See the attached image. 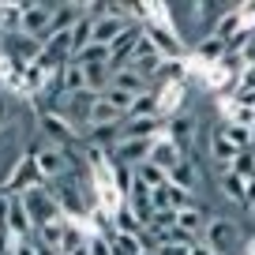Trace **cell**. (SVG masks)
<instances>
[{"label": "cell", "instance_id": "30", "mask_svg": "<svg viewBox=\"0 0 255 255\" xmlns=\"http://www.w3.org/2000/svg\"><path fill=\"white\" fill-rule=\"evenodd\" d=\"M252 218H255V210H252Z\"/></svg>", "mask_w": 255, "mask_h": 255}, {"label": "cell", "instance_id": "17", "mask_svg": "<svg viewBox=\"0 0 255 255\" xmlns=\"http://www.w3.org/2000/svg\"><path fill=\"white\" fill-rule=\"evenodd\" d=\"M225 135H229V143L237 146V154H244V150H252V131H248L244 124H229V120H225Z\"/></svg>", "mask_w": 255, "mask_h": 255}, {"label": "cell", "instance_id": "20", "mask_svg": "<svg viewBox=\"0 0 255 255\" xmlns=\"http://www.w3.org/2000/svg\"><path fill=\"white\" fill-rule=\"evenodd\" d=\"M79 248H87V237H83L75 225H68V229H64V240H60V252L64 255H75Z\"/></svg>", "mask_w": 255, "mask_h": 255}, {"label": "cell", "instance_id": "18", "mask_svg": "<svg viewBox=\"0 0 255 255\" xmlns=\"http://www.w3.org/2000/svg\"><path fill=\"white\" fill-rule=\"evenodd\" d=\"M102 98H105V102H109L117 113H124V117L131 113V105H135V94H128V90H117V87H109Z\"/></svg>", "mask_w": 255, "mask_h": 255}, {"label": "cell", "instance_id": "3", "mask_svg": "<svg viewBox=\"0 0 255 255\" xmlns=\"http://www.w3.org/2000/svg\"><path fill=\"white\" fill-rule=\"evenodd\" d=\"M53 11H56V4H34V0H26L23 4V38L45 41L49 26H53Z\"/></svg>", "mask_w": 255, "mask_h": 255}, {"label": "cell", "instance_id": "6", "mask_svg": "<svg viewBox=\"0 0 255 255\" xmlns=\"http://www.w3.org/2000/svg\"><path fill=\"white\" fill-rule=\"evenodd\" d=\"M203 240H207V244L214 248L218 255H222L225 248L237 240V225H233L229 218H210V222H207V233H203Z\"/></svg>", "mask_w": 255, "mask_h": 255}, {"label": "cell", "instance_id": "11", "mask_svg": "<svg viewBox=\"0 0 255 255\" xmlns=\"http://www.w3.org/2000/svg\"><path fill=\"white\" fill-rule=\"evenodd\" d=\"M244 19H248V15H244V8H229L222 19H218V26H214V38H222L225 45H229V41L237 38V34H244V30H248V26H244Z\"/></svg>", "mask_w": 255, "mask_h": 255}, {"label": "cell", "instance_id": "16", "mask_svg": "<svg viewBox=\"0 0 255 255\" xmlns=\"http://www.w3.org/2000/svg\"><path fill=\"white\" fill-rule=\"evenodd\" d=\"M195 53H199L203 64H222L225 53H229V45H225L222 38H214V34H210V38H203L199 45H195Z\"/></svg>", "mask_w": 255, "mask_h": 255}, {"label": "cell", "instance_id": "9", "mask_svg": "<svg viewBox=\"0 0 255 255\" xmlns=\"http://www.w3.org/2000/svg\"><path fill=\"white\" fill-rule=\"evenodd\" d=\"M165 124H169V139H173V143L180 146L184 154H188L191 135H195V117H191V113H173Z\"/></svg>", "mask_w": 255, "mask_h": 255}, {"label": "cell", "instance_id": "28", "mask_svg": "<svg viewBox=\"0 0 255 255\" xmlns=\"http://www.w3.org/2000/svg\"><path fill=\"white\" fill-rule=\"evenodd\" d=\"M4 41H8V34H4V30H0V49H4Z\"/></svg>", "mask_w": 255, "mask_h": 255}, {"label": "cell", "instance_id": "8", "mask_svg": "<svg viewBox=\"0 0 255 255\" xmlns=\"http://www.w3.org/2000/svg\"><path fill=\"white\" fill-rule=\"evenodd\" d=\"M109 87L128 90V94H135V98L150 94V83H146L143 75L135 72V68H113V83H109ZM109 87H105V90H109Z\"/></svg>", "mask_w": 255, "mask_h": 255}, {"label": "cell", "instance_id": "13", "mask_svg": "<svg viewBox=\"0 0 255 255\" xmlns=\"http://www.w3.org/2000/svg\"><path fill=\"white\" fill-rule=\"evenodd\" d=\"M131 176H135L139 184H146V188H161V184H169V173L165 169H158L154 161H139V165H131Z\"/></svg>", "mask_w": 255, "mask_h": 255}, {"label": "cell", "instance_id": "5", "mask_svg": "<svg viewBox=\"0 0 255 255\" xmlns=\"http://www.w3.org/2000/svg\"><path fill=\"white\" fill-rule=\"evenodd\" d=\"M184 158H188V154H184L180 146H176L173 139L165 135V139H154V146H150V158H146V161H154V165H158V169H165V173H173V169L180 165Z\"/></svg>", "mask_w": 255, "mask_h": 255}, {"label": "cell", "instance_id": "15", "mask_svg": "<svg viewBox=\"0 0 255 255\" xmlns=\"http://www.w3.org/2000/svg\"><path fill=\"white\" fill-rule=\"evenodd\" d=\"M169 184H176V188H184V191H195L199 188V169H195V161L184 158L180 165L169 173Z\"/></svg>", "mask_w": 255, "mask_h": 255}, {"label": "cell", "instance_id": "26", "mask_svg": "<svg viewBox=\"0 0 255 255\" xmlns=\"http://www.w3.org/2000/svg\"><path fill=\"white\" fill-rule=\"evenodd\" d=\"M244 207L255 210V180H248V188H244Z\"/></svg>", "mask_w": 255, "mask_h": 255}, {"label": "cell", "instance_id": "12", "mask_svg": "<svg viewBox=\"0 0 255 255\" xmlns=\"http://www.w3.org/2000/svg\"><path fill=\"white\" fill-rule=\"evenodd\" d=\"M218 188H222L225 199L244 203V188H248V180H240V176L233 173V165H229V169H218Z\"/></svg>", "mask_w": 255, "mask_h": 255}, {"label": "cell", "instance_id": "10", "mask_svg": "<svg viewBox=\"0 0 255 255\" xmlns=\"http://www.w3.org/2000/svg\"><path fill=\"white\" fill-rule=\"evenodd\" d=\"M210 158H214L218 169H229L233 158H237V146L229 143V135H225V128H222V124L210 131Z\"/></svg>", "mask_w": 255, "mask_h": 255}, {"label": "cell", "instance_id": "7", "mask_svg": "<svg viewBox=\"0 0 255 255\" xmlns=\"http://www.w3.org/2000/svg\"><path fill=\"white\" fill-rule=\"evenodd\" d=\"M56 83H60V94H64V98H68V94H83V90H90V87H87V68H83V64H75V60H68V64L60 68Z\"/></svg>", "mask_w": 255, "mask_h": 255}, {"label": "cell", "instance_id": "23", "mask_svg": "<svg viewBox=\"0 0 255 255\" xmlns=\"http://www.w3.org/2000/svg\"><path fill=\"white\" fill-rule=\"evenodd\" d=\"M191 244H158L154 248V255H188Z\"/></svg>", "mask_w": 255, "mask_h": 255}, {"label": "cell", "instance_id": "14", "mask_svg": "<svg viewBox=\"0 0 255 255\" xmlns=\"http://www.w3.org/2000/svg\"><path fill=\"white\" fill-rule=\"evenodd\" d=\"M139 34H143V26H131V30H128L124 38L113 45V68H124V64H131V53H135Z\"/></svg>", "mask_w": 255, "mask_h": 255}, {"label": "cell", "instance_id": "27", "mask_svg": "<svg viewBox=\"0 0 255 255\" xmlns=\"http://www.w3.org/2000/svg\"><path fill=\"white\" fill-rule=\"evenodd\" d=\"M248 131H252V150H255V120H252V128H248Z\"/></svg>", "mask_w": 255, "mask_h": 255}, {"label": "cell", "instance_id": "4", "mask_svg": "<svg viewBox=\"0 0 255 255\" xmlns=\"http://www.w3.org/2000/svg\"><path fill=\"white\" fill-rule=\"evenodd\" d=\"M4 229L11 233V240H30L34 237V218L30 210H26L23 195L19 191H11V199H8V218H4Z\"/></svg>", "mask_w": 255, "mask_h": 255}, {"label": "cell", "instance_id": "21", "mask_svg": "<svg viewBox=\"0 0 255 255\" xmlns=\"http://www.w3.org/2000/svg\"><path fill=\"white\" fill-rule=\"evenodd\" d=\"M158 79H161V83H169V79L180 83V79H184V64H180V60H165V64H161V72H158Z\"/></svg>", "mask_w": 255, "mask_h": 255}, {"label": "cell", "instance_id": "29", "mask_svg": "<svg viewBox=\"0 0 255 255\" xmlns=\"http://www.w3.org/2000/svg\"><path fill=\"white\" fill-rule=\"evenodd\" d=\"M0 255H15V252H11V248H8V252H0Z\"/></svg>", "mask_w": 255, "mask_h": 255}, {"label": "cell", "instance_id": "22", "mask_svg": "<svg viewBox=\"0 0 255 255\" xmlns=\"http://www.w3.org/2000/svg\"><path fill=\"white\" fill-rule=\"evenodd\" d=\"M11 252L15 255H38V240H15V244H11Z\"/></svg>", "mask_w": 255, "mask_h": 255}, {"label": "cell", "instance_id": "1", "mask_svg": "<svg viewBox=\"0 0 255 255\" xmlns=\"http://www.w3.org/2000/svg\"><path fill=\"white\" fill-rule=\"evenodd\" d=\"M19 195H23L26 210H30V218H34V229H38V225H45V222L64 218V214H60V203H56V195H53L49 188H23Z\"/></svg>", "mask_w": 255, "mask_h": 255}, {"label": "cell", "instance_id": "25", "mask_svg": "<svg viewBox=\"0 0 255 255\" xmlns=\"http://www.w3.org/2000/svg\"><path fill=\"white\" fill-rule=\"evenodd\" d=\"M188 255H218V252H214V248L207 244V240H195V244L188 248Z\"/></svg>", "mask_w": 255, "mask_h": 255}, {"label": "cell", "instance_id": "2", "mask_svg": "<svg viewBox=\"0 0 255 255\" xmlns=\"http://www.w3.org/2000/svg\"><path fill=\"white\" fill-rule=\"evenodd\" d=\"M68 169H72V158H68V150H60V146H49V143L34 150V173H38L41 180H60Z\"/></svg>", "mask_w": 255, "mask_h": 255}, {"label": "cell", "instance_id": "19", "mask_svg": "<svg viewBox=\"0 0 255 255\" xmlns=\"http://www.w3.org/2000/svg\"><path fill=\"white\" fill-rule=\"evenodd\" d=\"M233 173L240 176V180H255V150H244L233 158Z\"/></svg>", "mask_w": 255, "mask_h": 255}, {"label": "cell", "instance_id": "24", "mask_svg": "<svg viewBox=\"0 0 255 255\" xmlns=\"http://www.w3.org/2000/svg\"><path fill=\"white\" fill-rule=\"evenodd\" d=\"M87 248H90V255H113V248H109V240H105V237H94Z\"/></svg>", "mask_w": 255, "mask_h": 255}]
</instances>
